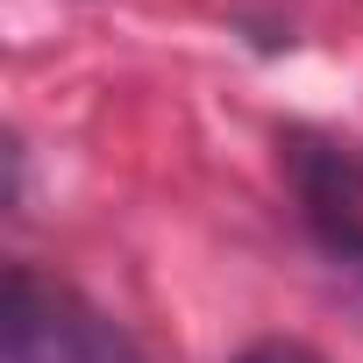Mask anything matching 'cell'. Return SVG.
<instances>
[{"mask_svg": "<svg viewBox=\"0 0 363 363\" xmlns=\"http://www.w3.org/2000/svg\"><path fill=\"white\" fill-rule=\"evenodd\" d=\"M235 363H320L306 342H285V335H271V342H250Z\"/></svg>", "mask_w": 363, "mask_h": 363, "instance_id": "obj_3", "label": "cell"}, {"mask_svg": "<svg viewBox=\"0 0 363 363\" xmlns=\"http://www.w3.org/2000/svg\"><path fill=\"white\" fill-rule=\"evenodd\" d=\"M0 363H150L114 313H100L86 292L8 264L0 292Z\"/></svg>", "mask_w": 363, "mask_h": 363, "instance_id": "obj_1", "label": "cell"}, {"mask_svg": "<svg viewBox=\"0 0 363 363\" xmlns=\"http://www.w3.org/2000/svg\"><path fill=\"white\" fill-rule=\"evenodd\" d=\"M285 164H292L299 221H306L320 264L335 271L342 299L363 313V164L320 135H285Z\"/></svg>", "mask_w": 363, "mask_h": 363, "instance_id": "obj_2", "label": "cell"}]
</instances>
